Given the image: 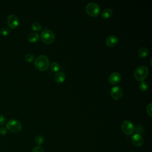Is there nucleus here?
I'll list each match as a JSON object with an SVG mask.
<instances>
[{
    "label": "nucleus",
    "instance_id": "f257e3e1",
    "mask_svg": "<svg viewBox=\"0 0 152 152\" xmlns=\"http://www.w3.org/2000/svg\"><path fill=\"white\" fill-rule=\"evenodd\" d=\"M50 65V61L48 57L44 55L39 56L34 61L36 68L41 72L46 71Z\"/></svg>",
    "mask_w": 152,
    "mask_h": 152
},
{
    "label": "nucleus",
    "instance_id": "f03ea898",
    "mask_svg": "<svg viewBox=\"0 0 152 152\" xmlns=\"http://www.w3.org/2000/svg\"><path fill=\"white\" fill-rule=\"evenodd\" d=\"M148 68L145 65L137 67L134 72V76L136 80L141 82L144 81L148 75Z\"/></svg>",
    "mask_w": 152,
    "mask_h": 152
},
{
    "label": "nucleus",
    "instance_id": "7ed1b4c3",
    "mask_svg": "<svg viewBox=\"0 0 152 152\" xmlns=\"http://www.w3.org/2000/svg\"><path fill=\"white\" fill-rule=\"evenodd\" d=\"M40 38L43 43L50 45L55 40V34L52 30L49 28H45L41 33Z\"/></svg>",
    "mask_w": 152,
    "mask_h": 152
},
{
    "label": "nucleus",
    "instance_id": "20e7f679",
    "mask_svg": "<svg viewBox=\"0 0 152 152\" xmlns=\"http://www.w3.org/2000/svg\"><path fill=\"white\" fill-rule=\"evenodd\" d=\"M86 11L88 15L92 17H96L100 14V8L97 3L91 2L87 4L86 7Z\"/></svg>",
    "mask_w": 152,
    "mask_h": 152
},
{
    "label": "nucleus",
    "instance_id": "39448f33",
    "mask_svg": "<svg viewBox=\"0 0 152 152\" xmlns=\"http://www.w3.org/2000/svg\"><path fill=\"white\" fill-rule=\"evenodd\" d=\"M6 127V128L10 132L13 133H17L21 131L22 125L19 121L11 119L7 122Z\"/></svg>",
    "mask_w": 152,
    "mask_h": 152
},
{
    "label": "nucleus",
    "instance_id": "423d86ee",
    "mask_svg": "<svg viewBox=\"0 0 152 152\" xmlns=\"http://www.w3.org/2000/svg\"><path fill=\"white\" fill-rule=\"evenodd\" d=\"M121 129L122 132L128 135L132 134L135 131V126L130 121H124L121 124Z\"/></svg>",
    "mask_w": 152,
    "mask_h": 152
},
{
    "label": "nucleus",
    "instance_id": "0eeeda50",
    "mask_svg": "<svg viewBox=\"0 0 152 152\" xmlns=\"http://www.w3.org/2000/svg\"><path fill=\"white\" fill-rule=\"evenodd\" d=\"M110 96L112 99L115 100H119L123 97V90L119 86H114L112 88L110 92Z\"/></svg>",
    "mask_w": 152,
    "mask_h": 152
},
{
    "label": "nucleus",
    "instance_id": "6e6552de",
    "mask_svg": "<svg viewBox=\"0 0 152 152\" xmlns=\"http://www.w3.org/2000/svg\"><path fill=\"white\" fill-rule=\"evenodd\" d=\"M7 24L8 26L12 29L16 28L19 25V20L18 17L14 14L10 15L7 18Z\"/></svg>",
    "mask_w": 152,
    "mask_h": 152
},
{
    "label": "nucleus",
    "instance_id": "1a4fd4ad",
    "mask_svg": "<svg viewBox=\"0 0 152 152\" xmlns=\"http://www.w3.org/2000/svg\"><path fill=\"white\" fill-rule=\"evenodd\" d=\"M121 80V75L118 72H112L109 77V82L112 84L115 85L118 84Z\"/></svg>",
    "mask_w": 152,
    "mask_h": 152
},
{
    "label": "nucleus",
    "instance_id": "9d476101",
    "mask_svg": "<svg viewBox=\"0 0 152 152\" xmlns=\"http://www.w3.org/2000/svg\"><path fill=\"white\" fill-rule=\"evenodd\" d=\"M118 38L115 35H110L106 39V45L109 48H113L118 43Z\"/></svg>",
    "mask_w": 152,
    "mask_h": 152
},
{
    "label": "nucleus",
    "instance_id": "9b49d317",
    "mask_svg": "<svg viewBox=\"0 0 152 152\" xmlns=\"http://www.w3.org/2000/svg\"><path fill=\"white\" fill-rule=\"evenodd\" d=\"M132 142L135 147H141L144 143V138L142 136L138 134H135L132 137Z\"/></svg>",
    "mask_w": 152,
    "mask_h": 152
},
{
    "label": "nucleus",
    "instance_id": "f8f14e48",
    "mask_svg": "<svg viewBox=\"0 0 152 152\" xmlns=\"http://www.w3.org/2000/svg\"><path fill=\"white\" fill-rule=\"evenodd\" d=\"M54 80L57 83H62L65 80V74L62 71H58L55 74Z\"/></svg>",
    "mask_w": 152,
    "mask_h": 152
},
{
    "label": "nucleus",
    "instance_id": "ddd939ff",
    "mask_svg": "<svg viewBox=\"0 0 152 152\" xmlns=\"http://www.w3.org/2000/svg\"><path fill=\"white\" fill-rule=\"evenodd\" d=\"M148 54V49L146 47L140 48L137 51V55L140 58H145Z\"/></svg>",
    "mask_w": 152,
    "mask_h": 152
},
{
    "label": "nucleus",
    "instance_id": "4468645a",
    "mask_svg": "<svg viewBox=\"0 0 152 152\" xmlns=\"http://www.w3.org/2000/svg\"><path fill=\"white\" fill-rule=\"evenodd\" d=\"M39 39V34L36 32H32L27 36V40L30 43H35Z\"/></svg>",
    "mask_w": 152,
    "mask_h": 152
},
{
    "label": "nucleus",
    "instance_id": "2eb2a0df",
    "mask_svg": "<svg viewBox=\"0 0 152 152\" xmlns=\"http://www.w3.org/2000/svg\"><path fill=\"white\" fill-rule=\"evenodd\" d=\"M113 14V11L110 8L104 9L101 13V17L104 19H107L110 18Z\"/></svg>",
    "mask_w": 152,
    "mask_h": 152
},
{
    "label": "nucleus",
    "instance_id": "dca6fc26",
    "mask_svg": "<svg viewBox=\"0 0 152 152\" xmlns=\"http://www.w3.org/2000/svg\"><path fill=\"white\" fill-rule=\"evenodd\" d=\"M50 69L51 70V71L54 72H57L59 71V70L60 69V65L59 64L56 62H52L50 65H49Z\"/></svg>",
    "mask_w": 152,
    "mask_h": 152
},
{
    "label": "nucleus",
    "instance_id": "f3484780",
    "mask_svg": "<svg viewBox=\"0 0 152 152\" xmlns=\"http://www.w3.org/2000/svg\"><path fill=\"white\" fill-rule=\"evenodd\" d=\"M138 88L141 91H146L148 88V84L144 81H141L138 85Z\"/></svg>",
    "mask_w": 152,
    "mask_h": 152
},
{
    "label": "nucleus",
    "instance_id": "a211bd4d",
    "mask_svg": "<svg viewBox=\"0 0 152 152\" xmlns=\"http://www.w3.org/2000/svg\"><path fill=\"white\" fill-rule=\"evenodd\" d=\"M31 29L35 31H39L42 30V26L38 22H33L31 24Z\"/></svg>",
    "mask_w": 152,
    "mask_h": 152
},
{
    "label": "nucleus",
    "instance_id": "6ab92c4d",
    "mask_svg": "<svg viewBox=\"0 0 152 152\" xmlns=\"http://www.w3.org/2000/svg\"><path fill=\"white\" fill-rule=\"evenodd\" d=\"M34 142L35 143L38 145L39 146L41 144H42L44 142V138L43 136H42L41 135H37L35 138H34Z\"/></svg>",
    "mask_w": 152,
    "mask_h": 152
},
{
    "label": "nucleus",
    "instance_id": "aec40b11",
    "mask_svg": "<svg viewBox=\"0 0 152 152\" xmlns=\"http://www.w3.org/2000/svg\"><path fill=\"white\" fill-rule=\"evenodd\" d=\"M25 60L28 63H31L34 61V55L31 53H27L25 56Z\"/></svg>",
    "mask_w": 152,
    "mask_h": 152
},
{
    "label": "nucleus",
    "instance_id": "412c9836",
    "mask_svg": "<svg viewBox=\"0 0 152 152\" xmlns=\"http://www.w3.org/2000/svg\"><path fill=\"white\" fill-rule=\"evenodd\" d=\"M135 131L136 132V134H138L140 135L144 132V129L141 125H137L136 127H135Z\"/></svg>",
    "mask_w": 152,
    "mask_h": 152
},
{
    "label": "nucleus",
    "instance_id": "4be33fe9",
    "mask_svg": "<svg viewBox=\"0 0 152 152\" xmlns=\"http://www.w3.org/2000/svg\"><path fill=\"white\" fill-rule=\"evenodd\" d=\"M146 112L147 115L151 118L152 116V103H149L146 107Z\"/></svg>",
    "mask_w": 152,
    "mask_h": 152
},
{
    "label": "nucleus",
    "instance_id": "5701e85b",
    "mask_svg": "<svg viewBox=\"0 0 152 152\" xmlns=\"http://www.w3.org/2000/svg\"><path fill=\"white\" fill-rule=\"evenodd\" d=\"M10 30L9 28H7V27H3V28H1L0 29V33L1 34L4 36H7L9 33H10Z\"/></svg>",
    "mask_w": 152,
    "mask_h": 152
},
{
    "label": "nucleus",
    "instance_id": "b1692460",
    "mask_svg": "<svg viewBox=\"0 0 152 152\" xmlns=\"http://www.w3.org/2000/svg\"><path fill=\"white\" fill-rule=\"evenodd\" d=\"M31 152H45V150L43 147L37 145L33 148Z\"/></svg>",
    "mask_w": 152,
    "mask_h": 152
},
{
    "label": "nucleus",
    "instance_id": "393cba45",
    "mask_svg": "<svg viewBox=\"0 0 152 152\" xmlns=\"http://www.w3.org/2000/svg\"><path fill=\"white\" fill-rule=\"evenodd\" d=\"M6 122V119L2 115H0V125H3Z\"/></svg>",
    "mask_w": 152,
    "mask_h": 152
},
{
    "label": "nucleus",
    "instance_id": "a878e982",
    "mask_svg": "<svg viewBox=\"0 0 152 152\" xmlns=\"http://www.w3.org/2000/svg\"><path fill=\"white\" fill-rule=\"evenodd\" d=\"M7 132V129L5 127H1L0 128V135H5Z\"/></svg>",
    "mask_w": 152,
    "mask_h": 152
}]
</instances>
